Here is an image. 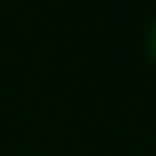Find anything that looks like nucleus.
I'll return each mask as SVG.
<instances>
[{
	"mask_svg": "<svg viewBox=\"0 0 156 156\" xmlns=\"http://www.w3.org/2000/svg\"><path fill=\"white\" fill-rule=\"evenodd\" d=\"M147 52H150V58L156 61V22H153L150 31H147Z\"/></svg>",
	"mask_w": 156,
	"mask_h": 156,
	"instance_id": "1",
	"label": "nucleus"
}]
</instances>
